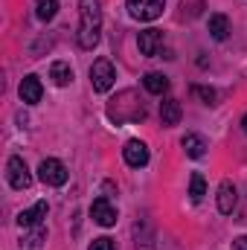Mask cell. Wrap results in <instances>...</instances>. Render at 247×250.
<instances>
[{
    "mask_svg": "<svg viewBox=\"0 0 247 250\" xmlns=\"http://www.w3.org/2000/svg\"><path fill=\"white\" fill-rule=\"evenodd\" d=\"M79 47L93 50L102 32V3L99 0H79Z\"/></svg>",
    "mask_w": 247,
    "mask_h": 250,
    "instance_id": "1",
    "label": "cell"
},
{
    "mask_svg": "<svg viewBox=\"0 0 247 250\" xmlns=\"http://www.w3.org/2000/svg\"><path fill=\"white\" fill-rule=\"evenodd\" d=\"M108 120L117 125L125 123H143L145 120V105L140 102V96L134 90H123L108 102Z\"/></svg>",
    "mask_w": 247,
    "mask_h": 250,
    "instance_id": "2",
    "label": "cell"
},
{
    "mask_svg": "<svg viewBox=\"0 0 247 250\" xmlns=\"http://www.w3.org/2000/svg\"><path fill=\"white\" fill-rule=\"evenodd\" d=\"M114 79H117V70L108 59H96L93 67H90V84L96 93H108L114 87Z\"/></svg>",
    "mask_w": 247,
    "mask_h": 250,
    "instance_id": "3",
    "label": "cell"
},
{
    "mask_svg": "<svg viewBox=\"0 0 247 250\" xmlns=\"http://www.w3.org/2000/svg\"><path fill=\"white\" fill-rule=\"evenodd\" d=\"M38 178H41L44 184H50V187H64L67 178H70V172H67V166H64L62 160L47 157V160H41V166H38Z\"/></svg>",
    "mask_w": 247,
    "mask_h": 250,
    "instance_id": "4",
    "label": "cell"
},
{
    "mask_svg": "<svg viewBox=\"0 0 247 250\" xmlns=\"http://www.w3.org/2000/svg\"><path fill=\"white\" fill-rule=\"evenodd\" d=\"M166 9V0H128V15L137 21H154Z\"/></svg>",
    "mask_w": 247,
    "mask_h": 250,
    "instance_id": "5",
    "label": "cell"
},
{
    "mask_svg": "<svg viewBox=\"0 0 247 250\" xmlns=\"http://www.w3.org/2000/svg\"><path fill=\"white\" fill-rule=\"evenodd\" d=\"M6 178H9V187L12 189H29V184H32V175H29L23 157H9V163H6Z\"/></svg>",
    "mask_w": 247,
    "mask_h": 250,
    "instance_id": "6",
    "label": "cell"
},
{
    "mask_svg": "<svg viewBox=\"0 0 247 250\" xmlns=\"http://www.w3.org/2000/svg\"><path fill=\"white\" fill-rule=\"evenodd\" d=\"M90 215H93V221L102 224V227H114V224H117V207H114L108 198H96L93 207H90Z\"/></svg>",
    "mask_w": 247,
    "mask_h": 250,
    "instance_id": "7",
    "label": "cell"
},
{
    "mask_svg": "<svg viewBox=\"0 0 247 250\" xmlns=\"http://www.w3.org/2000/svg\"><path fill=\"white\" fill-rule=\"evenodd\" d=\"M123 157L131 169H143V166L148 163V148H145V143H140V140H128L125 148H123Z\"/></svg>",
    "mask_w": 247,
    "mask_h": 250,
    "instance_id": "8",
    "label": "cell"
},
{
    "mask_svg": "<svg viewBox=\"0 0 247 250\" xmlns=\"http://www.w3.org/2000/svg\"><path fill=\"white\" fill-rule=\"evenodd\" d=\"M47 212H50V204H47V201H38L35 207L23 209V212L18 215V224H21L23 230H29V227H38V224L47 218Z\"/></svg>",
    "mask_w": 247,
    "mask_h": 250,
    "instance_id": "9",
    "label": "cell"
},
{
    "mask_svg": "<svg viewBox=\"0 0 247 250\" xmlns=\"http://www.w3.org/2000/svg\"><path fill=\"white\" fill-rule=\"evenodd\" d=\"M137 47H140L143 56H157L160 47H163V32H160V29H145V32H140Z\"/></svg>",
    "mask_w": 247,
    "mask_h": 250,
    "instance_id": "10",
    "label": "cell"
},
{
    "mask_svg": "<svg viewBox=\"0 0 247 250\" xmlns=\"http://www.w3.org/2000/svg\"><path fill=\"white\" fill-rule=\"evenodd\" d=\"M41 96H44L41 79H38V76H23V82H21V99H23L26 105H38Z\"/></svg>",
    "mask_w": 247,
    "mask_h": 250,
    "instance_id": "11",
    "label": "cell"
},
{
    "mask_svg": "<svg viewBox=\"0 0 247 250\" xmlns=\"http://www.w3.org/2000/svg\"><path fill=\"white\" fill-rule=\"evenodd\" d=\"M236 201H239V195H236L233 181H221V187H218V209L224 215H230L236 209Z\"/></svg>",
    "mask_w": 247,
    "mask_h": 250,
    "instance_id": "12",
    "label": "cell"
},
{
    "mask_svg": "<svg viewBox=\"0 0 247 250\" xmlns=\"http://www.w3.org/2000/svg\"><path fill=\"white\" fill-rule=\"evenodd\" d=\"M181 146H184V151L189 154V157H195V160H201L204 154H206V140L201 137V134H186L184 140H181Z\"/></svg>",
    "mask_w": 247,
    "mask_h": 250,
    "instance_id": "13",
    "label": "cell"
},
{
    "mask_svg": "<svg viewBox=\"0 0 247 250\" xmlns=\"http://www.w3.org/2000/svg\"><path fill=\"white\" fill-rule=\"evenodd\" d=\"M181 102L178 99H166V102H160V120L163 125H178L181 123Z\"/></svg>",
    "mask_w": 247,
    "mask_h": 250,
    "instance_id": "14",
    "label": "cell"
},
{
    "mask_svg": "<svg viewBox=\"0 0 247 250\" xmlns=\"http://www.w3.org/2000/svg\"><path fill=\"white\" fill-rule=\"evenodd\" d=\"M143 84H145V90H148V93L163 96V93L169 90V76H163V73H145Z\"/></svg>",
    "mask_w": 247,
    "mask_h": 250,
    "instance_id": "15",
    "label": "cell"
},
{
    "mask_svg": "<svg viewBox=\"0 0 247 250\" xmlns=\"http://www.w3.org/2000/svg\"><path fill=\"white\" fill-rule=\"evenodd\" d=\"M50 79L59 84V87H67L70 82H73V67L67 62H53V67H50Z\"/></svg>",
    "mask_w": 247,
    "mask_h": 250,
    "instance_id": "16",
    "label": "cell"
},
{
    "mask_svg": "<svg viewBox=\"0 0 247 250\" xmlns=\"http://www.w3.org/2000/svg\"><path fill=\"white\" fill-rule=\"evenodd\" d=\"M209 35H212L215 41H224V38L230 35V18H227V15H212V18H209Z\"/></svg>",
    "mask_w": 247,
    "mask_h": 250,
    "instance_id": "17",
    "label": "cell"
},
{
    "mask_svg": "<svg viewBox=\"0 0 247 250\" xmlns=\"http://www.w3.org/2000/svg\"><path fill=\"white\" fill-rule=\"evenodd\" d=\"M56 12H59V0H35V15H38V21H53L56 18Z\"/></svg>",
    "mask_w": 247,
    "mask_h": 250,
    "instance_id": "18",
    "label": "cell"
},
{
    "mask_svg": "<svg viewBox=\"0 0 247 250\" xmlns=\"http://www.w3.org/2000/svg\"><path fill=\"white\" fill-rule=\"evenodd\" d=\"M204 9H206L204 0H181V18L184 21H195Z\"/></svg>",
    "mask_w": 247,
    "mask_h": 250,
    "instance_id": "19",
    "label": "cell"
},
{
    "mask_svg": "<svg viewBox=\"0 0 247 250\" xmlns=\"http://www.w3.org/2000/svg\"><path fill=\"white\" fill-rule=\"evenodd\" d=\"M204 195H206V181H204V175H192V181H189V198L195 201V204H201L204 201Z\"/></svg>",
    "mask_w": 247,
    "mask_h": 250,
    "instance_id": "20",
    "label": "cell"
},
{
    "mask_svg": "<svg viewBox=\"0 0 247 250\" xmlns=\"http://www.w3.org/2000/svg\"><path fill=\"white\" fill-rule=\"evenodd\" d=\"M134 233H137V250H151V236H148V227L145 224H134Z\"/></svg>",
    "mask_w": 247,
    "mask_h": 250,
    "instance_id": "21",
    "label": "cell"
},
{
    "mask_svg": "<svg viewBox=\"0 0 247 250\" xmlns=\"http://www.w3.org/2000/svg\"><path fill=\"white\" fill-rule=\"evenodd\" d=\"M29 230H32V233H29V236H26L21 245H26V248H38V245L47 239V230H44V224H38V227H29Z\"/></svg>",
    "mask_w": 247,
    "mask_h": 250,
    "instance_id": "22",
    "label": "cell"
},
{
    "mask_svg": "<svg viewBox=\"0 0 247 250\" xmlns=\"http://www.w3.org/2000/svg\"><path fill=\"white\" fill-rule=\"evenodd\" d=\"M192 93L198 99H204V105H215V90L212 87H204V84H192Z\"/></svg>",
    "mask_w": 247,
    "mask_h": 250,
    "instance_id": "23",
    "label": "cell"
},
{
    "mask_svg": "<svg viewBox=\"0 0 247 250\" xmlns=\"http://www.w3.org/2000/svg\"><path fill=\"white\" fill-rule=\"evenodd\" d=\"M90 250H120V248H117V242H114V239L102 236V239H93V245H90Z\"/></svg>",
    "mask_w": 247,
    "mask_h": 250,
    "instance_id": "24",
    "label": "cell"
},
{
    "mask_svg": "<svg viewBox=\"0 0 247 250\" xmlns=\"http://www.w3.org/2000/svg\"><path fill=\"white\" fill-rule=\"evenodd\" d=\"M233 250H247V236L236 239V242H233Z\"/></svg>",
    "mask_w": 247,
    "mask_h": 250,
    "instance_id": "25",
    "label": "cell"
},
{
    "mask_svg": "<svg viewBox=\"0 0 247 250\" xmlns=\"http://www.w3.org/2000/svg\"><path fill=\"white\" fill-rule=\"evenodd\" d=\"M242 128H245V134H247V114L242 117Z\"/></svg>",
    "mask_w": 247,
    "mask_h": 250,
    "instance_id": "26",
    "label": "cell"
}]
</instances>
